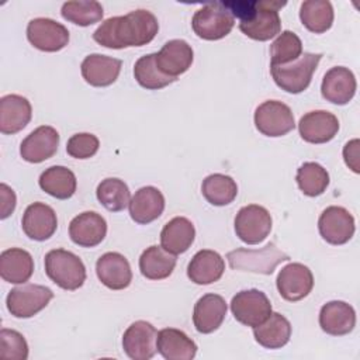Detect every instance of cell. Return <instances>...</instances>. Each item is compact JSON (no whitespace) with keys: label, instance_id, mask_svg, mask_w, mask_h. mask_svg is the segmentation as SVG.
Listing matches in <instances>:
<instances>
[{"label":"cell","instance_id":"cell-9","mask_svg":"<svg viewBox=\"0 0 360 360\" xmlns=\"http://www.w3.org/2000/svg\"><path fill=\"white\" fill-rule=\"evenodd\" d=\"M231 311L238 322L255 328L269 318L271 304L267 295L260 290H242L232 297Z\"/></svg>","mask_w":360,"mask_h":360},{"label":"cell","instance_id":"cell-2","mask_svg":"<svg viewBox=\"0 0 360 360\" xmlns=\"http://www.w3.org/2000/svg\"><path fill=\"white\" fill-rule=\"evenodd\" d=\"M222 4L240 20L239 30L255 41H269L281 31L278 10L285 6V1L232 0L222 1Z\"/></svg>","mask_w":360,"mask_h":360},{"label":"cell","instance_id":"cell-11","mask_svg":"<svg viewBox=\"0 0 360 360\" xmlns=\"http://www.w3.org/2000/svg\"><path fill=\"white\" fill-rule=\"evenodd\" d=\"M27 39L39 51L58 52L68 45L69 31L63 24L52 18L38 17L28 22Z\"/></svg>","mask_w":360,"mask_h":360},{"label":"cell","instance_id":"cell-20","mask_svg":"<svg viewBox=\"0 0 360 360\" xmlns=\"http://www.w3.org/2000/svg\"><path fill=\"white\" fill-rule=\"evenodd\" d=\"M357 83L353 72L345 66L330 68L321 84L322 97L336 105L347 104L356 94Z\"/></svg>","mask_w":360,"mask_h":360},{"label":"cell","instance_id":"cell-28","mask_svg":"<svg viewBox=\"0 0 360 360\" xmlns=\"http://www.w3.org/2000/svg\"><path fill=\"white\" fill-rule=\"evenodd\" d=\"M156 349L166 360H191L197 353L194 340L176 328H165L158 332Z\"/></svg>","mask_w":360,"mask_h":360},{"label":"cell","instance_id":"cell-23","mask_svg":"<svg viewBox=\"0 0 360 360\" xmlns=\"http://www.w3.org/2000/svg\"><path fill=\"white\" fill-rule=\"evenodd\" d=\"M32 117L30 101L20 94H6L0 98V132L13 135L24 129Z\"/></svg>","mask_w":360,"mask_h":360},{"label":"cell","instance_id":"cell-44","mask_svg":"<svg viewBox=\"0 0 360 360\" xmlns=\"http://www.w3.org/2000/svg\"><path fill=\"white\" fill-rule=\"evenodd\" d=\"M359 146H360V141L356 138V139H352L349 141L345 148H343V159H345V163L349 166V169H352L354 173H359L360 169H359Z\"/></svg>","mask_w":360,"mask_h":360},{"label":"cell","instance_id":"cell-36","mask_svg":"<svg viewBox=\"0 0 360 360\" xmlns=\"http://www.w3.org/2000/svg\"><path fill=\"white\" fill-rule=\"evenodd\" d=\"M96 195L100 204L111 212H120L125 210L131 201L127 183L117 177H107L101 180L97 186Z\"/></svg>","mask_w":360,"mask_h":360},{"label":"cell","instance_id":"cell-34","mask_svg":"<svg viewBox=\"0 0 360 360\" xmlns=\"http://www.w3.org/2000/svg\"><path fill=\"white\" fill-rule=\"evenodd\" d=\"M333 7L328 0H305L301 3V22L314 34L326 32L333 24Z\"/></svg>","mask_w":360,"mask_h":360},{"label":"cell","instance_id":"cell-22","mask_svg":"<svg viewBox=\"0 0 360 360\" xmlns=\"http://www.w3.org/2000/svg\"><path fill=\"white\" fill-rule=\"evenodd\" d=\"M122 62L117 58L91 53L82 62L80 70L86 83L94 87H107L112 84L121 72Z\"/></svg>","mask_w":360,"mask_h":360},{"label":"cell","instance_id":"cell-5","mask_svg":"<svg viewBox=\"0 0 360 360\" xmlns=\"http://www.w3.org/2000/svg\"><path fill=\"white\" fill-rule=\"evenodd\" d=\"M232 270L252 271L259 274H271L274 269L290 259V256L277 248L274 242L262 249H235L226 255Z\"/></svg>","mask_w":360,"mask_h":360},{"label":"cell","instance_id":"cell-39","mask_svg":"<svg viewBox=\"0 0 360 360\" xmlns=\"http://www.w3.org/2000/svg\"><path fill=\"white\" fill-rule=\"evenodd\" d=\"M134 76L139 86H142L146 90H159L176 82V79L163 75L158 69L155 62V53L143 55L135 62Z\"/></svg>","mask_w":360,"mask_h":360},{"label":"cell","instance_id":"cell-12","mask_svg":"<svg viewBox=\"0 0 360 360\" xmlns=\"http://www.w3.org/2000/svg\"><path fill=\"white\" fill-rule=\"evenodd\" d=\"M318 229L328 243L345 245L354 235V218L346 208L330 205L322 211L318 219Z\"/></svg>","mask_w":360,"mask_h":360},{"label":"cell","instance_id":"cell-4","mask_svg":"<svg viewBox=\"0 0 360 360\" xmlns=\"http://www.w3.org/2000/svg\"><path fill=\"white\" fill-rule=\"evenodd\" d=\"M322 58V53L304 52L297 60L287 65H270L274 83L291 94L302 93L308 89L312 75Z\"/></svg>","mask_w":360,"mask_h":360},{"label":"cell","instance_id":"cell-17","mask_svg":"<svg viewBox=\"0 0 360 360\" xmlns=\"http://www.w3.org/2000/svg\"><path fill=\"white\" fill-rule=\"evenodd\" d=\"M301 138L308 143H326L339 131V120L335 114L325 110L309 111L298 122Z\"/></svg>","mask_w":360,"mask_h":360},{"label":"cell","instance_id":"cell-41","mask_svg":"<svg viewBox=\"0 0 360 360\" xmlns=\"http://www.w3.org/2000/svg\"><path fill=\"white\" fill-rule=\"evenodd\" d=\"M0 357L6 360H25L28 357V345L24 336L13 329L0 330Z\"/></svg>","mask_w":360,"mask_h":360},{"label":"cell","instance_id":"cell-26","mask_svg":"<svg viewBox=\"0 0 360 360\" xmlns=\"http://www.w3.org/2000/svg\"><path fill=\"white\" fill-rule=\"evenodd\" d=\"M226 302L218 294H205L194 305L193 323L200 333H212L217 330L226 315Z\"/></svg>","mask_w":360,"mask_h":360},{"label":"cell","instance_id":"cell-31","mask_svg":"<svg viewBox=\"0 0 360 360\" xmlns=\"http://www.w3.org/2000/svg\"><path fill=\"white\" fill-rule=\"evenodd\" d=\"M195 238V228L186 217H174L160 232V245L165 250L180 255L188 250Z\"/></svg>","mask_w":360,"mask_h":360},{"label":"cell","instance_id":"cell-40","mask_svg":"<svg viewBox=\"0 0 360 360\" xmlns=\"http://www.w3.org/2000/svg\"><path fill=\"white\" fill-rule=\"evenodd\" d=\"M302 55V42L292 31H283L270 45V65H287Z\"/></svg>","mask_w":360,"mask_h":360},{"label":"cell","instance_id":"cell-6","mask_svg":"<svg viewBox=\"0 0 360 360\" xmlns=\"http://www.w3.org/2000/svg\"><path fill=\"white\" fill-rule=\"evenodd\" d=\"M233 25L235 17L228 11L222 1L204 4L194 13L191 20L194 34L207 41H217L226 37Z\"/></svg>","mask_w":360,"mask_h":360},{"label":"cell","instance_id":"cell-10","mask_svg":"<svg viewBox=\"0 0 360 360\" xmlns=\"http://www.w3.org/2000/svg\"><path fill=\"white\" fill-rule=\"evenodd\" d=\"M255 125L260 134L277 138L292 131L295 128V121L292 111L287 104L278 100H267L256 108Z\"/></svg>","mask_w":360,"mask_h":360},{"label":"cell","instance_id":"cell-15","mask_svg":"<svg viewBox=\"0 0 360 360\" xmlns=\"http://www.w3.org/2000/svg\"><path fill=\"white\" fill-rule=\"evenodd\" d=\"M59 146V134L53 127L41 125L30 132L20 145V155L25 162L41 163L52 158Z\"/></svg>","mask_w":360,"mask_h":360},{"label":"cell","instance_id":"cell-43","mask_svg":"<svg viewBox=\"0 0 360 360\" xmlns=\"http://www.w3.org/2000/svg\"><path fill=\"white\" fill-rule=\"evenodd\" d=\"M15 193L13 191L11 187H8L7 184L1 183L0 184V218L6 219L7 217H10V214L14 211L15 208Z\"/></svg>","mask_w":360,"mask_h":360},{"label":"cell","instance_id":"cell-1","mask_svg":"<svg viewBox=\"0 0 360 360\" xmlns=\"http://www.w3.org/2000/svg\"><path fill=\"white\" fill-rule=\"evenodd\" d=\"M158 31V18L150 11L139 8L125 15L107 18L93 32V39L104 48L122 49L149 44Z\"/></svg>","mask_w":360,"mask_h":360},{"label":"cell","instance_id":"cell-33","mask_svg":"<svg viewBox=\"0 0 360 360\" xmlns=\"http://www.w3.org/2000/svg\"><path fill=\"white\" fill-rule=\"evenodd\" d=\"M39 187L58 200L70 198L77 187L75 173L65 166H51L39 176Z\"/></svg>","mask_w":360,"mask_h":360},{"label":"cell","instance_id":"cell-16","mask_svg":"<svg viewBox=\"0 0 360 360\" xmlns=\"http://www.w3.org/2000/svg\"><path fill=\"white\" fill-rule=\"evenodd\" d=\"M193 59V48L184 39H170L162 46L159 52L155 53L158 69L163 75L173 79L186 73L191 66Z\"/></svg>","mask_w":360,"mask_h":360},{"label":"cell","instance_id":"cell-37","mask_svg":"<svg viewBox=\"0 0 360 360\" xmlns=\"http://www.w3.org/2000/svg\"><path fill=\"white\" fill-rule=\"evenodd\" d=\"M295 180L305 195L318 197L329 186V173L316 162H305L298 167Z\"/></svg>","mask_w":360,"mask_h":360},{"label":"cell","instance_id":"cell-7","mask_svg":"<svg viewBox=\"0 0 360 360\" xmlns=\"http://www.w3.org/2000/svg\"><path fill=\"white\" fill-rule=\"evenodd\" d=\"M52 298V290L45 285L22 284L8 292L6 305L13 316L27 319L42 311Z\"/></svg>","mask_w":360,"mask_h":360},{"label":"cell","instance_id":"cell-25","mask_svg":"<svg viewBox=\"0 0 360 360\" xmlns=\"http://www.w3.org/2000/svg\"><path fill=\"white\" fill-rule=\"evenodd\" d=\"M128 208L132 221L146 225L162 215L165 210V197L159 188L145 186L135 191Z\"/></svg>","mask_w":360,"mask_h":360},{"label":"cell","instance_id":"cell-14","mask_svg":"<svg viewBox=\"0 0 360 360\" xmlns=\"http://www.w3.org/2000/svg\"><path fill=\"white\" fill-rule=\"evenodd\" d=\"M158 332L146 321L131 323L122 335V349L132 360H149L156 353Z\"/></svg>","mask_w":360,"mask_h":360},{"label":"cell","instance_id":"cell-8","mask_svg":"<svg viewBox=\"0 0 360 360\" xmlns=\"http://www.w3.org/2000/svg\"><path fill=\"white\" fill-rule=\"evenodd\" d=\"M271 225L273 219L270 212L257 204L242 207L235 217V233L248 245L263 242L269 236Z\"/></svg>","mask_w":360,"mask_h":360},{"label":"cell","instance_id":"cell-29","mask_svg":"<svg viewBox=\"0 0 360 360\" xmlns=\"http://www.w3.org/2000/svg\"><path fill=\"white\" fill-rule=\"evenodd\" d=\"M34 273L32 256L20 248H10L0 255V276L11 284H24Z\"/></svg>","mask_w":360,"mask_h":360},{"label":"cell","instance_id":"cell-3","mask_svg":"<svg viewBox=\"0 0 360 360\" xmlns=\"http://www.w3.org/2000/svg\"><path fill=\"white\" fill-rule=\"evenodd\" d=\"M45 273L60 288L75 291L86 281V267L79 256L66 249H52L45 255Z\"/></svg>","mask_w":360,"mask_h":360},{"label":"cell","instance_id":"cell-35","mask_svg":"<svg viewBox=\"0 0 360 360\" xmlns=\"http://www.w3.org/2000/svg\"><path fill=\"white\" fill-rule=\"evenodd\" d=\"M201 193L210 204L215 207H224L236 198L238 186L231 176L214 173L202 180Z\"/></svg>","mask_w":360,"mask_h":360},{"label":"cell","instance_id":"cell-19","mask_svg":"<svg viewBox=\"0 0 360 360\" xmlns=\"http://www.w3.org/2000/svg\"><path fill=\"white\" fill-rule=\"evenodd\" d=\"M107 235V222L96 211H84L76 215L69 224V236L73 243L82 248L100 245Z\"/></svg>","mask_w":360,"mask_h":360},{"label":"cell","instance_id":"cell-38","mask_svg":"<svg viewBox=\"0 0 360 360\" xmlns=\"http://www.w3.org/2000/svg\"><path fill=\"white\" fill-rule=\"evenodd\" d=\"M60 14L65 20L80 27H89L103 18V6L96 0H75L62 4Z\"/></svg>","mask_w":360,"mask_h":360},{"label":"cell","instance_id":"cell-13","mask_svg":"<svg viewBox=\"0 0 360 360\" xmlns=\"http://www.w3.org/2000/svg\"><path fill=\"white\" fill-rule=\"evenodd\" d=\"M278 294L290 302L305 298L314 287L312 271L302 263H288L277 274Z\"/></svg>","mask_w":360,"mask_h":360},{"label":"cell","instance_id":"cell-30","mask_svg":"<svg viewBox=\"0 0 360 360\" xmlns=\"http://www.w3.org/2000/svg\"><path fill=\"white\" fill-rule=\"evenodd\" d=\"M253 336L266 349H281L290 342L291 323L280 312H271L264 322L253 328Z\"/></svg>","mask_w":360,"mask_h":360},{"label":"cell","instance_id":"cell-24","mask_svg":"<svg viewBox=\"0 0 360 360\" xmlns=\"http://www.w3.org/2000/svg\"><path fill=\"white\" fill-rule=\"evenodd\" d=\"M319 326L332 336L349 335L356 326V311L345 301H329L319 311Z\"/></svg>","mask_w":360,"mask_h":360},{"label":"cell","instance_id":"cell-21","mask_svg":"<svg viewBox=\"0 0 360 360\" xmlns=\"http://www.w3.org/2000/svg\"><path fill=\"white\" fill-rule=\"evenodd\" d=\"M98 280L110 290H124L132 281V270L127 257L118 252L101 255L96 263Z\"/></svg>","mask_w":360,"mask_h":360},{"label":"cell","instance_id":"cell-42","mask_svg":"<svg viewBox=\"0 0 360 360\" xmlns=\"http://www.w3.org/2000/svg\"><path fill=\"white\" fill-rule=\"evenodd\" d=\"M100 141L96 135L89 132L75 134L68 139L66 152L75 159H89L97 153Z\"/></svg>","mask_w":360,"mask_h":360},{"label":"cell","instance_id":"cell-27","mask_svg":"<svg viewBox=\"0 0 360 360\" xmlns=\"http://www.w3.org/2000/svg\"><path fill=\"white\" fill-rule=\"evenodd\" d=\"M224 271L225 262L222 256L211 249L198 250L187 266L188 278L198 285H207L218 281Z\"/></svg>","mask_w":360,"mask_h":360},{"label":"cell","instance_id":"cell-32","mask_svg":"<svg viewBox=\"0 0 360 360\" xmlns=\"http://www.w3.org/2000/svg\"><path fill=\"white\" fill-rule=\"evenodd\" d=\"M176 262V255L165 250L162 246L152 245L142 252L139 270L148 280H163L173 273Z\"/></svg>","mask_w":360,"mask_h":360},{"label":"cell","instance_id":"cell-18","mask_svg":"<svg viewBox=\"0 0 360 360\" xmlns=\"http://www.w3.org/2000/svg\"><path fill=\"white\" fill-rule=\"evenodd\" d=\"M21 226L30 239L38 242L46 240L56 232V212L45 202H32L22 214Z\"/></svg>","mask_w":360,"mask_h":360}]
</instances>
